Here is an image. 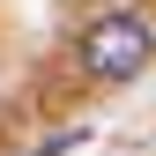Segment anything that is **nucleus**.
Wrapping results in <instances>:
<instances>
[{"mask_svg": "<svg viewBox=\"0 0 156 156\" xmlns=\"http://www.w3.org/2000/svg\"><path fill=\"white\" fill-rule=\"evenodd\" d=\"M82 60H89L97 82H134V74L156 60V30L141 15H97L82 30Z\"/></svg>", "mask_w": 156, "mask_h": 156, "instance_id": "f257e3e1", "label": "nucleus"}]
</instances>
